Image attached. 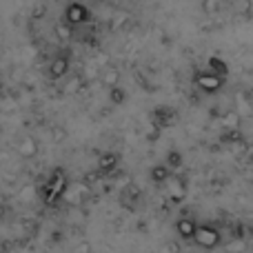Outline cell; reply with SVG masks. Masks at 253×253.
<instances>
[{"label":"cell","mask_w":253,"mask_h":253,"mask_svg":"<svg viewBox=\"0 0 253 253\" xmlns=\"http://www.w3.org/2000/svg\"><path fill=\"white\" fill-rule=\"evenodd\" d=\"M34 193H36L34 187H25V189L20 191V200H22V202H29L31 198H34Z\"/></svg>","instance_id":"obj_19"},{"label":"cell","mask_w":253,"mask_h":253,"mask_svg":"<svg viewBox=\"0 0 253 253\" xmlns=\"http://www.w3.org/2000/svg\"><path fill=\"white\" fill-rule=\"evenodd\" d=\"M49 78L51 80H60L65 78L67 74H69V58L67 56H56L51 58V62H49Z\"/></svg>","instance_id":"obj_5"},{"label":"cell","mask_w":253,"mask_h":253,"mask_svg":"<svg viewBox=\"0 0 253 253\" xmlns=\"http://www.w3.org/2000/svg\"><path fill=\"white\" fill-rule=\"evenodd\" d=\"M165 182H167V187L171 189V196H173L175 200H180V198L184 196V184L180 182L178 178H171V175H169V178H167Z\"/></svg>","instance_id":"obj_11"},{"label":"cell","mask_w":253,"mask_h":253,"mask_svg":"<svg viewBox=\"0 0 253 253\" xmlns=\"http://www.w3.org/2000/svg\"><path fill=\"white\" fill-rule=\"evenodd\" d=\"M167 167H180V153L178 151H171L169 153V158H167Z\"/></svg>","instance_id":"obj_18"},{"label":"cell","mask_w":253,"mask_h":253,"mask_svg":"<svg viewBox=\"0 0 253 253\" xmlns=\"http://www.w3.org/2000/svg\"><path fill=\"white\" fill-rule=\"evenodd\" d=\"M74 253H93V249H91L89 242H80V245L74 249Z\"/></svg>","instance_id":"obj_21"},{"label":"cell","mask_w":253,"mask_h":253,"mask_svg":"<svg viewBox=\"0 0 253 253\" xmlns=\"http://www.w3.org/2000/svg\"><path fill=\"white\" fill-rule=\"evenodd\" d=\"M16 149L22 158H34L36 153H38V142H36L31 135H27V138L20 140V144H16Z\"/></svg>","instance_id":"obj_6"},{"label":"cell","mask_w":253,"mask_h":253,"mask_svg":"<svg viewBox=\"0 0 253 253\" xmlns=\"http://www.w3.org/2000/svg\"><path fill=\"white\" fill-rule=\"evenodd\" d=\"M118 80H120V71L116 67H109V69L102 71V84L105 87H118Z\"/></svg>","instance_id":"obj_10"},{"label":"cell","mask_w":253,"mask_h":253,"mask_svg":"<svg viewBox=\"0 0 253 253\" xmlns=\"http://www.w3.org/2000/svg\"><path fill=\"white\" fill-rule=\"evenodd\" d=\"M196 84L202 89L205 93H215L222 89L224 78L218 74H211V71H205V74H198L196 76Z\"/></svg>","instance_id":"obj_4"},{"label":"cell","mask_w":253,"mask_h":253,"mask_svg":"<svg viewBox=\"0 0 253 253\" xmlns=\"http://www.w3.org/2000/svg\"><path fill=\"white\" fill-rule=\"evenodd\" d=\"M220 7H222V0H202V11H205L207 16L220 13Z\"/></svg>","instance_id":"obj_14"},{"label":"cell","mask_w":253,"mask_h":253,"mask_svg":"<svg viewBox=\"0 0 253 253\" xmlns=\"http://www.w3.org/2000/svg\"><path fill=\"white\" fill-rule=\"evenodd\" d=\"M240 120H242V116L238 114L236 109H231V111H227V114L220 118V125H222L224 129H229V131H236L238 126H240Z\"/></svg>","instance_id":"obj_8"},{"label":"cell","mask_w":253,"mask_h":253,"mask_svg":"<svg viewBox=\"0 0 253 253\" xmlns=\"http://www.w3.org/2000/svg\"><path fill=\"white\" fill-rule=\"evenodd\" d=\"M62 20H65L67 25H71V27L84 25V22L91 20V11H89L83 2H69L67 4V9H65V18H62Z\"/></svg>","instance_id":"obj_3"},{"label":"cell","mask_w":253,"mask_h":253,"mask_svg":"<svg viewBox=\"0 0 253 253\" xmlns=\"http://www.w3.org/2000/svg\"><path fill=\"white\" fill-rule=\"evenodd\" d=\"M116 162H118V158H116L114 153H105V156H100V160H98V171H100V173H111V171L116 169Z\"/></svg>","instance_id":"obj_9"},{"label":"cell","mask_w":253,"mask_h":253,"mask_svg":"<svg viewBox=\"0 0 253 253\" xmlns=\"http://www.w3.org/2000/svg\"><path fill=\"white\" fill-rule=\"evenodd\" d=\"M9 213V209H7V205H2V202H0V220H4V215Z\"/></svg>","instance_id":"obj_22"},{"label":"cell","mask_w":253,"mask_h":253,"mask_svg":"<svg viewBox=\"0 0 253 253\" xmlns=\"http://www.w3.org/2000/svg\"><path fill=\"white\" fill-rule=\"evenodd\" d=\"M53 29H56V36L60 40H69L71 36H74V27L71 25H67L65 20H60V22H56V27H53Z\"/></svg>","instance_id":"obj_12"},{"label":"cell","mask_w":253,"mask_h":253,"mask_svg":"<svg viewBox=\"0 0 253 253\" xmlns=\"http://www.w3.org/2000/svg\"><path fill=\"white\" fill-rule=\"evenodd\" d=\"M67 191V175L62 169H53L47 180V193H44V202L53 205L58 198H62Z\"/></svg>","instance_id":"obj_1"},{"label":"cell","mask_w":253,"mask_h":253,"mask_svg":"<svg viewBox=\"0 0 253 253\" xmlns=\"http://www.w3.org/2000/svg\"><path fill=\"white\" fill-rule=\"evenodd\" d=\"M169 178V167L167 165H158L151 169V180L153 182H165V180Z\"/></svg>","instance_id":"obj_13"},{"label":"cell","mask_w":253,"mask_h":253,"mask_svg":"<svg viewBox=\"0 0 253 253\" xmlns=\"http://www.w3.org/2000/svg\"><path fill=\"white\" fill-rule=\"evenodd\" d=\"M193 242H196L198 247H202V249H215V247L220 245V231L209 227V224H202V227H198L196 233H193Z\"/></svg>","instance_id":"obj_2"},{"label":"cell","mask_w":253,"mask_h":253,"mask_svg":"<svg viewBox=\"0 0 253 253\" xmlns=\"http://www.w3.org/2000/svg\"><path fill=\"white\" fill-rule=\"evenodd\" d=\"M109 98H111L114 105H123V102L126 100V93H125V89H120V87H111L109 89Z\"/></svg>","instance_id":"obj_17"},{"label":"cell","mask_w":253,"mask_h":253,"mask_svg":"<svg viewBox=\"0 0 253 253\" xmlns=\"http://www.w3.org/2000/svg\"><path fill=\"white\" fill-rule=\"evenodd\" d=\"M175 229H178V233L184 238V240H193V233H196L198 224L193 222L191 218H180L178 224H175Z\"/></svg>","instance_id":"obj_7"},{"label":"cell","mask_w":253,"mask_h":253,"mask_svg":"<svg viewBox=\"0 0 253 253\" xmlns=\"http://www.w3.org/2000/svg\"><path fill=\"white\" fill-rule=\"evenodd\" d=\"M233 9L238 16H249L251 13V0H233Z\"/></svg>","instance_id":"obj_16"},{"label":"cell","mask_w":253,"mask_h":253,"mask_svg":"<svg viewBox=\"0 0 253 253\" xmlns=\"http://www.w3.org/2000/svg\"><path fill=\"white\" fill-rule=\"evenodd\" d=\"M209 69H211V74H218V76H222V78L229 74L227 65H224L222 60H218V58H211L209 60Z\"/></svg>","instance_id":"obj_15"},{"label":"cell","mask_w":253,"mask_h":253,"mask_svg":"<svg viewBox=\"0 0 253 253\" xmlns=\"http://www.w3.org/2000/svg\"><path fill=\"white\" fill-rule=\"evenodd\" d=\"M80 84H83V80H80V78H74V80H71V83L65 87V91H67V93H76V89H80Z\"/></svg>","instance_id":"obj_20"},{"label":"cell","mask_w":253,"mask_h":253,"mask_svg":"<svg viewBox=\"0 0 253 253\" xmlns=\"http://www.w3.org/2000/svg\"><path fill=\"white\" fill-rule=\"evenodd\" d=\"M105 2H116V0H105Z\"/></svg>","instance_id":"obj_23"}]
</instances>
